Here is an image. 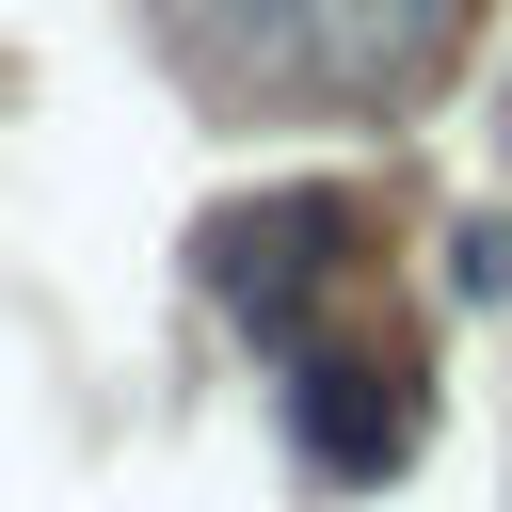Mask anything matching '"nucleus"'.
Returning <instances> with one entry per match:
<instances>
[{
  "mask_svg": "<svg viewBox=\"0 0 512 512\" xmlns=\"http://www.w3.org/2000/svg\"><path fill=\"white\" fill-rule=\"evenodd\" d=\"M304 448L336 464V480H368V464H400V432H416V384H400V352H304Z\"/></svg>",
  "mask_w": 512,
  "mask_h": 512,
  "instance_id": "f257e3e1",
  "label": "nucleus"
},
{
  "mask_svg": "<svg viewBox=\"0 0 512 512\" xmlns=\"http://www.w3.org/2000/svg\"><path fill=\"white\" fill-rule=\"evenodd\" d=\"M400 16H416V32H448V16H464V0H400Z\"/></svg>",
  "mask_w": 512,
  "mask_h": 512,
  "instance_id": "f03ea898",
  "label": "nucleus"
}]
</instances>
